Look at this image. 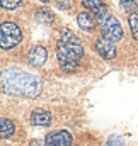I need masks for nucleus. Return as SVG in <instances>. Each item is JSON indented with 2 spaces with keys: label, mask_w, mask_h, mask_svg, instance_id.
I'll list each match as a JSON object with an SVG mask.
<instances>
[{
  "label": "nucleus",
  "mask_w": 138,
  "mask_h": 146,
  "mask_svg": "<svg viewBox=\"0 0 138 146\" xmlns=\"http://www.w3.org/2000/svg\"><path fill=\"white\" fill-rule=\"evenodd\" d=\"M0 90L9 95L36 97L41 92V82L33 73L19 68H7L0 73Z\"/></svg>",
  "instance_id": "nucleus-1"
},
{
  "label": "nucleus",
  "mask_w": 138,
  "mask_h": 146,
  "mask_svg": "<svg viewBox=\"0 0 138 146\" xmlns=\"http://www.w3.org/2000/svg\"><path fill=\"white\" fill-rule=\"evenodd\" d=\"M82 56H84V48H82L78 37L72 31L65 29L56 44V58H58L60 66L65 72H73V70H77V65Z\"/></svg>",
  "instance_id": "nucleus-2"
},
{
  "label": "nucleus",
  "mask_w": 138,
  "mask_h": 146,
  "mask_svg": "<svg viewBox=\"0 0 138 146\" xmlns=\"http://www.w3.org/2000/svg\"><path fill=\"white\" fill-rule=\"evenodd\" d=\"M96 21H97V24L102 31L104 37H109L111 41H119L123 37V29H121L119 21L114 15H111L107 10L96 14Z\"/></svg>",
  "instance_id": "nucleus-3"
},
{
  "label": "nucleus",
  "mask_w": 138,
  "mask_h": 146,
  "mask_svg": "<svg viewBox=\"0 0 138 146\" xmlns=\"http://www.w3.org/2000/svg\"><path fill=\"white\" fill-rule=\"evenodd\" d=\"M22 41V29L15 22H2L0 24V48L12 49Z\"/></svg>",
  "instance_id": "nucleus-4"
},
{
  "label": "nucleus",
  "mask_w": 138,
  "mask_h": 146,
  "mask_svg": "<svg viewBox=\"0 0 138 146\" xmlns=\"http://www.w3.org/2000/svg\"><path fill=\"white\" fill-rule=\"evenodd\" d=\"M96 51L106 58V60H113V58H116V44H114V41H111L109 37H97L96 39Z\"/></svg>",
  "instance_id": "nucleus-5"
},
{
  "label": "nucleus",
  "mask_w": 138,
  "mask_h": 146,
  "mask_svg": "<svg viewBox=\"0 0 138 146\" xmlns=\"http://www.w3.org/2000/svg\"><path fill=\"white\" fill-rule=\"evenodd\" d=\"M44 143L48 146H70V143H72V134H70L68 131H63V129L53 131V133H50L44 138Z\"/></svg>",
  "instance_id": "nucleus-6"
},
{
  "label": "nucleus",
  "mask_w": 138,
  "mask_h": 146,
  "mask_svg": "<svg viewBox=\"0 0 138 146\" xmlns=\"http://www.w3.org/2000/svg\"><path fill=\"white\" fill-rule=\"evenodd\" d=\"M46 60H48V51H46L44 46L34 44V46L29 49V53H27V61H29V65H33V66H43V65L46 63Z\"/></svg>",
  "instance_id": "nucleus-7"
},
{
  "label": "nucleus",
  "mask_w": 138,
  "mask_h": 146,
  "mask_svg": "<svg viewBox=\"0 0 138 146\" xmlns=\"http://www.w3.org/2000/svg\"><path fill=\"white\" fill-rule=\"evenodd\" d=\"M31 124L33 126H39V127H43V126H48L50 122H51V115H50V112L44 109H34L31 112Z\"/></svg>",
  "instance_id": "nucleus-8"
},
{
  "label": "nucleus",
  "mask_w": 138,
  "mask_h": 146,
  "mask_svg": "<svg viewBox=\"0 0 138 146\" xmlns=\"http://www.w3.org/2000/svg\"><path fill=\"white\" fill-rule=\"evenodd\" d=\"M77 22H78L80 29H84L87 33H92L96 29V17H92L89 12H80L77 15Z\"/></svg>",
  "instance_id": "nucleus-9"
},
{
  "label": "nucleus",
  "mask_w": 138,
  "mask_h": 146,
  "mask_svg": "<svg viewBox=\"0 0 138 146\" xmlns=\"http://www.w3.org/2000/svg\"><path fill=\"white\" fill-rule=\"evenodd\" d=\"M15 133V126L10 119H5V117H0V138L7 139L10 138L12 134Z\"/></svg>",
  "instance_id": "nucleus-10"
},
{
  "label": "nucleus",
  "mask_w": 138,
  "mask_h": 146,
  "mask_svg": "<svg viewBox=\"0 0 138 146\" xmlns=\"http://www.w3.org/2000/svg\"><path fill=\"white\" fill-rule=\"evenodd\" d=\"M34 19L38 22H41V24H46V26H50V24L55 22V15L48 9H38L34 12Z\"/></svg>",
  "instance_id": "nucleus-11"
},
{
  "label": "nucleus",
  "mask_w": 138,
  "mask_h": 146,
  "mask_svg": "<svg viewBox=\"0 0 138 146\" xmlns=\"http://www.w3.org/2000/svg\"><path fill=\"white\" fill-rule=\"evenodd\" d=\"M82 5L85 9H89L90 12H96V14L106 10V7L102 5V0H82Z\"/></svg>",
  "instance_id": "nucleus-12"
},
{
  "label": "nucleus",
  "mask_w": 138,
  "mask_h": 146,
  "mask_svg": "<svg viewBox=\"0 0 138 146\" xmlns=\"http://www.w3.org/2000/svg\"><path fill=\"white\" fill-rule=\"evenodd\" d=\"M128 24H130V29H131V36L138 41V14H130Z\"/></svg>",
  "instance_id": "nucleus-13"
},
{
  "label": "nucleus",
  "mask_w": 138,
  "mask_h": 146,
  "mask_svg": "<svg viewBox=\"0 0 138 146\" xmlns=\"http://www.w3.org/2000/svg\"><path fill=\"white\" fill-rule=\"evenodd\" d=\"M119 3H121V9L125 12H128V14H135L138 10V3L135 0H121Z\"/></svg>",
  "instance_id": "nucleus-14"
},
{
  "label": "nucleus",
  "mask_w": 138,
  "mask_h": 146,
  "mask_svg": "<svg viewBox=\"0 0 138 146\" xmlns=\"http://www.w3.org/2000/svg\"><path fill=\"white\" fill-rule=\"evenodd\" d=\"M22 3V0H0V5L7 10H14Z\"/></svg>",
  "instance_id": "nucleus-15"
},
{
  "label": "nucleus",
  "mask_w": 138,
  "mask_h": 146,
  "mask_svg": "<svg viewBox=\"0 0 138 146\" xmlns=\"http://www.w3.org/2000/svg\"><path fill=\"white\" fill-rule=\"evenodd\" d=\"M106 146H125V141H123L121 136H111V138L107 139Z\"/></svg>",
  "instance_id": "nucleus-16"
},
{
  "label": "nucleus",
  "mask_w": 138,
  "mask_h": 146,
  "mask_svg": "<svg viewBox=\"0 0 138 146\" xmlns=\"http://www.w3.org/2000/svg\"><path fill=\"white\" fill-rule=\"evenodd\" d=\"M58 7L60 9H68V0H58Z\"/></svg>",
  "instance_id": "nucleus-17"
},
{
  "label": "nucleus",
  "mask_w": 138,
  "mask_h": 146,
  "mask_svg": "<svg viewBox=\"0 0 138 146\" xmlns=\"http://www.w3.org/2000/svg\"><path fill=\"white\" fill-rule=\"evenodd\" d=\"M31 146H48L44 141H38V139H33L31 141Z\"/></svg>",
  "instance_id": "nucleus-18"
},
{
  "label": "nucleus",
  "mask_w": 138,
  "mask_h": 146,
  "mask_svg": "<svg viewBox=\"0 0 138 146\" xmlns=\"http://www.w3.org/2000/svg\"><path fill=\"white\" fill-rule=\"evenodd\" d=\"M41 2H50V0H41Z\"/></svg>",
  "instance_id": "nucleus-19"
}]
</instances>
